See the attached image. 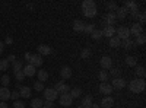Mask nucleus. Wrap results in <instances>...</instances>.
<instances>
[{"label":"nucleus","instance_id":"b1692460","mask_svg":"<svg viewBox=\"0 0 146 108\" xmlns=\"http://www.w3.org/2000/svg\"><path fill=\"white\" fill-rule=\"evenodd\" d=\"M92 104H94L92 97H91V95H86V97H83V98H82V105H80V107H83V108H89Z\"/></svg>","mask_w":146,"mask_h":108},{"label":"nucleus","instance_id":"4be33fe9","mask_svg":"<svg viewBox=\"0 0 146 108\" xmlns=\"http://www.w3.org/2000/svg\"><path fill=\"white\" fill-rule=\"evenodd\" d=\"M19 95H21V98H29L31 97V88L29 86H21Z\"/></svg>","mask_w":146,"mask_h":108},{"label":"nucleus","instance_id":"79ce46f5","mask_svg":"<svg viewBox=\"0 0 146 108\" xmlns=\"http://www.w3.org/2000/svg\"><path fill=\"white\" fill-rule=\"evenodd\" d=\"M32 58H34V54L29 53V51H27L25 53V60L28 62V64H32Z\"/></svg>","mask_w":146,"mask_h":108},{"label":"nucleus","instance_id":"bb28decb","mask_svg":"<svg viewBox=\"0 0 146 108\" xmlns=\"http://www.w3.org/2000/svg\"><path fill=\"white\" fill-rule=\"evenodd\" d=\"M108 78H110V75H108V72H107V70H101L100 73H98V79H100L101 83H107Z\"/></svg>","mask_w":146,"mask_h":108},{"label":"nucleus","instance_id":"412c9836","mask_svg":"<svg viewBox=\"0 0 146 108\" xmlns=\"http://www.w3.org/2000/svg\"><path fill=\"white\" fill-rule=\"evenodd\" d=\"M135 75H136L137 79H143V78L146 76V70H145V67H143V66H136V69H135Z\"/></svg>","mask_w":146,"mask_h":108},{"label":"nucleus","instance_id":"aec40b11","mask_svg":"<svg viewBox=\"0 0 146 108\" xmlns=\"http://www.w3.org/2000/svg\"><path fill=\"white\" fill-rule=\"evenodd\" d=\"M101 32H102V35H105V37L113 38V37H114V34H115V28H114V27H105Z\"/></svg>","mask_w":146,"mask_h":108},{"label":"nucleus","instance_id":"f3484780","mask_svg":"<svg viewBox=\"0 0 146 108\" xmlns=\"http://www.w3.org/2000/svg\"><path fill=\"white\" fill-rule=\"evenodd\" d=\"M100 92L101 93H105L107 97H108V95L113 92V86L110 85V83H101V85H100Z\"/></svg>","mask_w":146,"mask_h":108},{"label":"nucleus","instance_id":"a19ab883","mask_svg":"<svg viewBox=\"0 0 146 108\" xmlns=\"http://www.w3.org/2000/svg\"><path fill=\"white\" fill-rule=\"evenodd\" d=\"M15 78H16L18 82H22L23 79H25V75H23L22 70H19V72H16V73H15Z\"/></svg>","mask_w":146,"mask_h":108},{"label":"nucleus","instance_id":"5fc2aeb1","mask_svg":"<svg viewBox=\"0 0 146 108\" xmlns=\"http://www.w3.org/2000/svg\"><path fill=\"white\" fill-rule=\"evenodd\" d=\"M78 108H83V107H78Z\"/></svg>","mask_w":146,"mask_h":108},{"label":"nucleus","instance_id":"37998d69","mask_svg":"<svg viewBox=\"0 0 146 108\" xmlns=\"http://www.w3.org/2000/svg\"><path fill=\"white\" fill-rule=\"evenodd\" d=\"M10 98L13 99V101H18L21 98V95H19V91H15V92H10Z\"/></svg>","mask_w":146,"mask_h":108},{"label":"nucleus","instance_id":"cd10ccee","mask_svg":"<svg viewBox=\"0 0 146 108\" xmlns=\"http://www.w3.org/2000/svg\"><path fill=\"white\" fill-rule=\"evenodd\" d=\"M36 75H38V82H45L48 79V72L47 70H38Z\"/></svg>","mask_w":146,"mask_h":108},{"label":"nucleus","instance_id":"ea45409f","mask_svg":"<svg viewBox=\"0 0 146 108\" xmlns=\"http://www.w3.org/2000/svg\"><path fill=\"white\" fill-rule=\"evenodd\" d=\"M34 89H35L36 92H42V91H44V83H42V82H35V83H34Z\"/></svg>","mask_w":146,"mask_h":108},{"label":"nucleus","instance_id":"58836bf2","mask_svg":"<svg viewBox=\"0 0 146 108\" xmlns=\"http://www.w3.org/2000/svg\"><path fill=\"white\" fill-rule=\"evenodd\" d=\"M7 69H9V62H7L6 58H2V60H0V70L5 72Z\"/></svg>","mask_w":146,"mask_h":108},{"label":"nucleus","instance_id":"a878e982","mask_svg":"<svg viewBox=\"0 0 146 108\" xmlns=\"http://www.w3.org/2000/svg\"><path fill=\"white\" fill-rule=\"evenodd\" d=\"M126 64H127L129 67H136V66H137V58L133 57V56H127V57H126Z\"/></svg>","mask_w":146,"mask_h":108},{"label":"nucleus","instance_id":"7c9ffc66","mask_svg":"<svg viewBox=\"0 0 146 108\" xmlns=\"http://www.w3.org/2000/svg\"><path fill=\"white\" fill-rule=\"evenodd\" d=\"M44 104V101L41 98H34L32 102H31V108H41Z\"/></svg>","mask_w":146,"mask_h":108},{"label":"nucleus","instance_id":"5701e85b","mask_svg":"<svg viewBox=\"0 0 146 108\" xmlns=\"http://www.w3.org/2000/svg\"><path fill=\"white\" fill-rule=\"evenodd\" d=\"M133 45H135V41L130 40V38H127V40H123V41H121V47H123L124 50H127V51L133 48Z\"/></svg>","mask_w":146,"mask_h":108},{"label":"nucleus","instance_id":"473e14b6","mask_svg":"<svg viewBox=\"0 0 146 108\" xmlns=\"http://www.w3.org/2000/svg\"><path fill=\"white\" fill-rule=\"evenodd\" d=\"M91 54H92V51H91V48H83L82 51H80V58H83V60H86V58H89L91 57Z\"/></svg>","mask_w":146,"mask_h":108},{"label":"nucleus","instance_id":"3c124183","mask_svg":"<svg viewBox=\"0 0 146 108\" xmlns=\"http://www.w3.org/2000/svg\"><path fill=\"white\" fill-rule=\"evenodd\" d=\"M5 51V42H2V41H0V54H2Z\"/></svg>","mask_w":146,"mask_h":108},{"label":"nucleus","instance_id":"49530a36","mask_svg":"<svg viewBox=\"0 0 146 108\" xmlns=\"http://www.w3.org/2000/svg\"><path fill=\"white\" fill-rule=\"evenodd\" d=\"M42 105L47 107V108H54V101H45Z\"/></svg>","mask_w":146,"mask_h":108},{"label":"nucleus","instance_id":"393cba45","mask_svg":"<svg viewBox=\"0 0 146 108\" xmlns=\"http://www.w3.org/2000/svg\"><path fill=\"white\" fill-rule=\"evenodd\" d=\"M110 47H113V48H118V47H121V40L114 35L113 38H110Z\"/></svg>","mask_w":146,"mask_h":108},{"label":"nucleus","instance_id":"423d86ee","mask_svg":"<svg viewBox=\"0 0 146 108\" xmlns=\"http://www.w3.org/2000/svg\"><path fill=\"white\" fill-rule=\"evenodd\" d=\"M111 86H113V89H123V88H126V80L123 78H114L111 82Z\"/></svg>","mask_w":146,"mask_h":108},{"label":"nucleus","instance_id":"de8ad7c7","mask_svg":"<svg viewBox=\"0 0 146 108\" xmlns=\"http://www.w3.org/2000/svg\"><path fill=\"white\" fill-rule=\"evenodd\" d=\"M6 60H7L9 63H13V62H16V57H15V54H10V56H9Z\"/></svg>","mask_w":146,"mask_h":108},{"label":"nucleus","instance_id":"f03ea898","mask_svg":"<svg viewBox=\"0 0 146 108\" xmlns=\"http://www.w3.org/2000/svg\"><path fill=\"white\" fill-rule=\"evenodd\" d=\"M145 88H146V83H145L143 79H137L136 78V79L130 80V83H129V89L133 93H140V92L145 91Z\"/></svg>","mask_w":146,"mask_h":108},{"label":"nucleus","instance_id":"603ef678","mask_svg":"<svg viewBox=\"0 0 146 108\" xmlns=\"http://www.w3.org/2000/svg\"><path fill=\"white\" fill-rule=\"evenodd\" d=\"M89 108H101V107H100V104H92Z\"/></svg>","mask_w":146,"mask_h":108},{"label":"nucleus","instance_id":"864d4df0","mask_svg":"<svg viewBox=\"0 0 146 108\" xmlns=\"http://www.w3.org/2000/svg\"><path fill=\"white\" fill-rule=\"evenodd\" d=\"M41 108H47V107H44V105H42V107H41Z\"/></svg>","mask_w":146,"mask_h":108},{"label":"nucleus","instance_id":"72a5a7b5","mask_svg":"<svg viewBox=\"0 0 146 108\" xmlns=\"http://www.w3.org/2000/svg\"><path fill=\"white\" fill-rule=\"evenodd\" d=\"M91 38H92V40H95V41L101 40V38H102V32H101V31H98V29L92 31V32H91Z\"/></svg>","mask_w":146,"mask_h":108},{"label":"nucleus","instance_id":"4c0bfd02","mask_svg":"<svg viewBox=\"0 0 146 108\" xmlns=\"http://www.w3.org/2000/svg\"><path fill=\"white\" fill-rule=\"evenodd\" d=\"M92 31H95V25H94V23H85L83 32H86V34H89V35H91V32H92Z\"/></svg>","mask_w":146,"mask_h":108},{"label":"nucleus","instance_id":"2f4dec72","mask_svg":"<svg viewBox=\"0 0 146 108\" xmlns=\"http://www.w3.org/2000/svg\"><path fill=\"white\" fill-rule=\"evenodd\" d=\"M108 75H111L113 79H114V78H121V70L117 69V67H111V69H110V73H108Z\"/></svg>","mask_w":146,"mask_h":108},{"label":"nucleus","instance_id":"a18cd8bd","mask_svg":"<svg viewBox=\"0 0 146 108\" xmlns=\"http://www.w3.org/2000/svg\"><path fill=\"white\" fill-rule=\"evenodd\" d=\"M137 18H139V22L137 23H140V25H142V23H145V21H146V15L145 13H139Z\"/></svg>","mask_w":146,"mask_h":108},{"label":"nucleus","instance_id":"8fccbe9b","mask_svg":"<svg viewBox=\"0 0 146 108\" xmlns=\"http://www.w3.org/2000/svg\"><path fill=\"white\" fill-rule=\"evenodd\" d=\"M0 108H9L7 102L6 101H0Z\"/></svg>","mask_w":146,"mask_h":108},{"label":"nucleus","instance_id":"9d476101","mask_svg":"<svg viewBox=\"0 0 146 108\" xmlns=\"http://www.w3.org/2000/svg\"><path fill=\"white\" fill-rule=\"evenodd\" d=\"M100 64H101V67H102L104 70H108V69L113 67V60H111V57L105 56V57H102V58L100 60Z\"/></svg>","mask_w":146,"mask_h":108},{"label":"nucleus","instance_id":"20e7f679","mask_svg":"<svg viewBox=\"0 0 146 108\" xmlns=\"http://www.w3.org/2000/svg\"><path fill=\"white\" fill-rule=\"evenodd\" d=\"M53 89H54L57 93H60V95H62V93H69V92H70V86L66 85L64 82H57L56 86H54Z\"/></svg>","mask_w":146,"mask_h":108},{"label":"nucleus","instance_id":"6e6552de","mask_svg":"<svg viewBox=\"0 0 146 108\" xmlns=\"http://www.w3.org/2000/svg\"><path fill=\"white\" fill-rule=\"evenodd\" d=\"M53 53V48L50 45H47V44H41V45H38V54L40 56H50Z\"/></svg>","mask_w":146,"mask_h":108},{"label":"nucleus","instance_id":"f704fd0d","mask_svg":"<svg viewBox=\"0 0 146 108\" xmlns=\"http://www.w3.org/2000/svg\"><path fill=\"white\" fill-rule=\"evenodd\" d=\"M145 42H146V37H145L143 34L137 35L136 40H135V44H136V45H145Z\"/></svg>","mask_w":146,"mask_h":108},{"label":"nucleus","instance_id":"2eb2a0df","mask_svg":"<svg viewBox=\"0 0 146 108\" xmlns=\"http://www.w3.org/2000/svg\"><path fill=\"white\" fill-rule=\"evenodd\" d=\"M114 15H115V18L117 19H124L127 15H129V10L123 6V7H118L115 12H114Z\"/></svg>","mask_w":146,"mask_h":108},{"label":"nucleus","instance_id":"c03bdc74","mask_svg":"<svg viewBox=\"0 0 146 108\" xmlns=\"http://www.w3.org/2000/svg\"><path fill=\"white\" fill-rule=\"evenodd\" d=\"M13 108H25V102H22V101H15L13 102Z\"/></svg>","mask_w":146,"mask_h":108},{"label":"nucleus","instance_id":"f8f14e48","mask_svg":"<svg viewBox=\"0 0 146 108\" xmlns=\"http://www.w3.org/2000/svg\"><path fill=\"white\" fill-rule=\"evenodd\" d=\"M129 31H130V35H135V37H137V35H140L142 32H143V29H142V25L140 23H133L131 25V28H129Z\"/></svg>","mask_w":146,"mask_h":108},{"label":"nucleus","instance_id":"e433bc0d","mask_svg":"<svg viewBox=\"0 0 146 108\" xmlns=\"http://www.w3.org/2000/svg\"><path fill=\"white\" fill-rule=\"evenodd\" d=\"M107 9H108L110 12H111V13H114V12L118 9V6H117V3H115V2H108V3H107Z\"/></svg>","mask_w":146,"mask_h":108},{"label":"nucleus","instance_id":"0eeeda50","mask_svg":"<svg viewBox=\"0 0 146 108\" xmlns=\"http://www.w3.org/2000/svg\"><path fill=\"white\" fill-rule=\"evenodd\" d=\"M73 102V98L70 97L69 93H62L60 95V105L62 107H70Z\"/></svg>","mask_w":146,"mask_h":108},{"label":"nucleus","instance_id":"dca6fc26","mask_svg":"<svg viewBox=\"0 0 146 108\" xmlns=\"http://www.w3.org/2000/svg\"><path fill=\"white\" fill-rule=\"evenodd\" d=\"M83 28H85V22L80 21V19H76L73 22V31L75 32H83Z\"/></svg>","mask_w":146,"mask_h":108},{"label":"nucleus","instance_id":"c85d7f7f","mask_svg":"<svg viewBox=\"0 0 146 108\" xmlns=\"http://www.w3.org/2000/svg\"><path fill=\"white\" fill-rule=\"evenodd\" d=\"M69 95H70L73 99H75V98H79L80 95H82V89H80V88H73V89H70Z\"/></svg>","mask_w":146,"mask_h":108},{"label":"nucleus","instance_id":"39448f33","mask_svg":"<svg viewBox=\"0 0 146 108\" xmlns=\"http://www.w3.org/2000/svg\"><path fill=\"white\" fill-rule=\"evenodd\" d=\"M57 97H58V93L53 88H45L44 89V98H45V101H54Z\"/></svg>","mask_w":146,"mask_h":108},{"label":"nucleus","instance_id":"09e8293b","mask_svg":"<svg viewBox=\"0 0 146 108\" xmlns=\"http://www.w3.org/2000/svg\"><path fill=\"white\" fill-rule=\"evenodd\" d=\"M12 42H13V38H12V37H9V35H7V38H6V41H5V44H7V45H10Z\"/></svg>","mask_w":146,"mask_h":108},{"label":"nucleus","instance_id":"c756f323","mask_svg":"<svg viewBox=\"0 0 146 108\" xmlns=\"http://www.w3.org/2000/svg\"><path fill=\"white\" fill-rule=\"evenodd\" d=\"M12 67H13V73H16V72L22 70L23 69V63H22V60H16V62L12 63Z\"/></svg>","mask_w":146,"mask_h":108},{"label":"nucleus","instance_id":"4468645a","mask_svg":"<svg viewBox=\"0 0 146 108\" xmlns=\"http://www.w3.org/2000/svg\"><path fill=\"white\" fill-rule=\"evenodd\" d=\"M72 69L69 66H63L62 69H60V76H62L63 79H70L72 78Z\"/></svg>","mask_w":146,"mask_h":108},{"label":"nucleus","instance_id":"1a4fd4ad","mask_svg":"<svg viewBox=\"0 0 146 108\" xmlns=\"http://www.w3.org/2000/svg\"><path fill=\"white\" fill-rule=\"evenodd\" d=\"M117 18L114 13H111V12H108V13L104 15V22H105V27H113V23H115Z\"/></svg>","mask_w":146,"mask_h":108},{"label":"nucleus","instance_id":"ddd939ff","mask_svg":"<svg viewBox=\"0 0 146 108\" xmlns=\"http://www.w3.org/2000/svg\"><path fill=\"white\" fill-rule=\"evenodd\" d=\"M22 72H23V75H25V78L28 76V78H32L35 73H36V69L32 66V64H27L25 67L22 69Z\"/></svg>","mask_w":146,"mask_h":108},{"label":"nucleus","instance_id":"c9c22d12","mask_svg":"<svg viewBox=\"0 0 146 108\" xmlns=\"http://www.w3.org/2000/svg\"><path fill=\"white\" fill-rule=\"evenodd\" d=\"M0 82H2V85H3L5 88H7L9 83H10V76H9V75H3L2 78H0Z\"/></svg>","mask_w":146,"mask_h":108},{"label":"nucleus","instance_id":"9b49d317","mask_svg":"<svg viewBox=\"0 0 146 108\" xmlns=\"http://www.w3.org/2000/svg\"><path fill=\"white\" fill-rule=\"evenodd\" d=\"M100 107H102V108H113L114 107V98L110 97V95L108 97H104L101 104H100Z\"/></svg>","mask_w":146,"mask_h":108},{"label":"nucleus","instance_id":"7ed1b4c3","mask_svg":"<svg viewBox=\"0 0 146 108\" xmlns=\"http://www.w3.org/2000/svg\"><path fill=\"white\" fill-rule=\"evenodd\" d=\"M115 37H118L121 41L130 38V31H129V28H127V27H124V25L118 27V28L115 29Z\"/></svg>","mask_w":146,"mask_h":108},{"label":"nucleus","instance_id":"6ab92c4d","mask_svg":"<svg viewBox=\"0 0 146 108\" xmlns=\"http://www.w3.org/2000/svg\"><path fill=\"white\" fill-rule=\"evenodd\" d=\"M42 63H44V58H42V56H40V54H34V58H32V66L36 69V67L42 66Z\"/></svg>","mask_w":146,"mask_h":108},{"label":"nucleus","instance_id":"a211bd4d","mask_svg":"<svg viewBox=\"0 0 146 108\" xmlns=\"http://www.w3.org/2000/svg\"><path fill=\"white\" fill-rule=\"evenodd\" d=\"M9 98H10V91H9V88L2 86V88H0V101H7Z\"/></svg>","mask_w":146,"mask_h":108},{"label":"nucleus","instance_id":"f257e3e1","mask_svg":"<svg viewBox=\"0 0 146 108\" xmlns=\"http://www.w3.org/2000/svg\"><path fill=\"white\" fill-rule=\"evenodd\" d=\"M82 12L86 18H94L96 15V12H98L96 10V3L94 0H85L82 3Z\"/></svg>","mask_w":146,"mask_h":108}]
</instances>
